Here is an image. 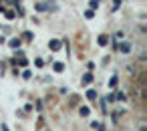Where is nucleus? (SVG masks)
<instances>
[{
	"label": "nucleus",
	"instance_id": "1",
	"mask_svg": "<svg viewBox=\"0 0 147 131\" xmlns=\"http://www.w3.org/2000/svg\"><path fill=\"white\" fill-rule=\"evenodd\" d=\"M51 47H53V51H59L61 43H59V41H51Z\"/></svg>",
	"mask_w": 147,
	"mask_h": 131
},
{
	"label": "nucleus",
	"instance_id": "2",
	"mask_svg": "<svg viewBox=\"0 0 147 131\" xmlns=\"http://www.w3.org/2000/svg\"><path fill=\"white\" fill-rule=\"evenodd\" d=\"M121 51H123V53H129V51H131V47H129V45H123V47H121Z\"/></svg>",
	"mask_w": 147,
	"mask_h": 131
}]
</instances>
